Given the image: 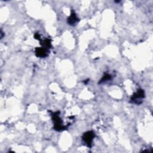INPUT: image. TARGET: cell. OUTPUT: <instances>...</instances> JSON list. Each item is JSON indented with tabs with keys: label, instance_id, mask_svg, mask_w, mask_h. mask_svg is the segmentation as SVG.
Segmentation results:
<instances>
[{
	"label": "cell",
	"instance_id": "6da1fadb",
	"mask_svg": "<svg viewBox=\"0 0 153 153\" xmlns=\"http://www.w3.org/2000/svg\"><path fill=\"white\" fill-rule=\"evenodd\" d=\"M59 113H60L59 111L52 112L51 117H52V120L54 123V127H53L54 129L56 131H61L66 130L68 128V127L63 124V121L59 115Z\"/></svg>",
	"mask_w": 153,
	"mask_h": 153
},
{
	"label": "cell",
	"instance_id": "277c9868",
	"mask_svg": "<svg viewBox=\"0 0 153 153\" xmlns=\"http://www.w3.org/2000/svg\"><path fill=\"white\" fill-rule=\"evenodd\" d=\"M49 53V50L44 47H36L35 50V56L38 57H46L48 56Z\"/></svg>",
	"mask_w": 153,
	"mask_h": 153
},
{
	"label": "cell",
	"instance_id": "3957f363",
	"mask_svg": "<svg viewBox=\"0 0 153 153\" xmlns=\"http://www.w3.org/2000/svg\"><path fill=\"white\" fill-rule=\"evenodd\" d=\"M94 137H95V134L93 131H88L87 132H85L83 134L82 136V139L88 147L91 148L92 145V142Z\"/></svg>",
	"mask_w": 153,
	"mask_h": 153
},
{
	"label": "cell",
	"instance_id": "7a4b0ae2",
	"mask_svg": "<svg viewBox=\"0 0 153 153\" xmlns=\"http://www.w3.org/2000/svg\"><path fill=\"white\" fill-rule=\"evenodd\" d=\"M145 97V91L142 89L138 90L136 93H134L130 98V102L137 105L140 104L142 102L141 100Z\"/></svg>",
	"mask_w": 153,
	"mask_h": 153
},
{
	"label": "cell",
	"instance_id": "8992f818",
	"mask_svg": "<svg viewBox=\"0 0 153 153\" xmlns=\"http://www.w3.org/2000/svg\"><path fill=\"white\" fill-rule=\"evenodd\" d=\"M40 44L42 47L47 49H50L51 47V40L49 38L44 39V40H40Z\"/></svg>",
	"mask_w": 153,
	"mask_h": 153
},
{
	"label": "cell",
	"instance_id": "52a82bcc",
	"mask_svg": "<svg viewBox=\"0 0 153 153\" xmlns=\"http://www.w3.org/2000/svg\"><path fill=\"white\" fill-rule=\"evenodd\" d=\"M112 79V76L111 75L109 74H105L104 75L102 76V78H101V79H100L99 82V84H100V83H102L103 82H105L106 81H109V80H111Z\"/></svg>",
	"mask_w": 153,
	"mask_h": 153
},
{
	"label": "cell",
	"instance_id": "ba28073f",
	"mask_svg": "<svg viewBox=\"0 0 153 153\" xmlns=\"http://www.w3.org/2000/svg\"><path fill=\"white\" fill-rule=\"evenodd\" d=\"M34 38H35V39H38V40H41V36H40V35H39V33H35V34H34Z\"/></svg>",
	"mask_w": 153,
	"mask_h": 153
},
{
	"label": "cell",
	"instance_id": "9c48e42d",
	"mask_svg": "<svg viewBox=\"0 0 153 153\" xmlns=\"http://www.w3.org/2000/svg\"><path fill=\"white\" fill-rule=\"evenodd\" d=\"M4 33L2 32V31L1 30V38H2V37H3V35H4V34H3Z\"/></svg>",
	"mask_w": 153,
	"mask_h": 153
},
{
	"label": "cell",
	"instance_id": "5b68a950",
	"mask_svg": "<svg viewBox=\"0 0 153 153\" xmlns=\"http://www.w3.org/2000/svg\"><path fill=\"white\" fill-rule=\"evenodd\" d=\"M79 19L76 16V14H75V13L73 10H71V15L69 16V17L67 19V22L68 24L71 26H74L79 22Z\"/></svg>",
	"mask_w": 153,
	"mask_h": 153
}]
</instances>
